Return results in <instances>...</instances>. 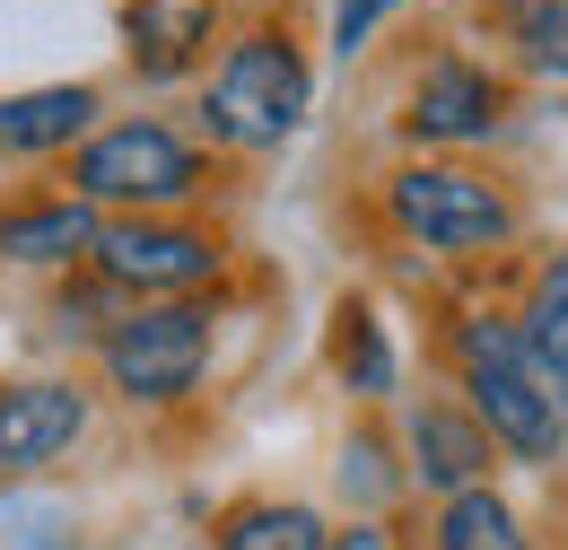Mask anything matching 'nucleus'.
Instances as JSON below:
<instances>
[{
    "label": "nucleus",
    "mask_w": 568,
    "mask_h": 550,
    "mask_svg": "<svg viewBox=\"0 0 568 550\" xmlns=\"http://www.w3.org/2000/svg\"><path fill=\"white\" fill-rule=\"evenodd\" d=\"M71 193L88 210H132V218H149V210H175V202L202 193V157L166 123H105L97 140H79Z\"/></svg>",
    "instance_id": "obj_3"
},
{
    "label": "nucleus",
    "mask_w": 568,
    "mask_h": 550,
    "mask_svg": "<svg viewBox=\"0 0 568 550\" xmlns=\"http://www.w3.org/2000/svg\"><path fill=\"white\" fill-rule=\"evenodd\" d=\"M498 27L542 79H568V0H498Z\"/></svg>",
    "instance_id": "obj_15"
},
{
    "label": "nucleus",
    "mask_w": 568,
    "mask_h": 550,
    "mask_svg": "<svg viewBox=\"0 0 568 550\" xmlns=\"http://www.w3.org/2000/svg\"><path fill=\"white\" fill-rule=\"evenodd\" d=\"M88 437V394L62 376L0 385V472H44Z\"/></svg>",
    "instance_id": "obj_7"
},
{
    "label": "nucleus",
    "mask_w": 568,
    "mask_h": 550,
    "mask_svg": "<svg viewBox=\"0 0 568 550\" xmlns=\"http://www.w3.org/2000/svg\"><path fill=\"white\" fill-rule=\"evenodd\" d=\"M105 236V218L62 193V202H27V210H0V254L9 263H88Z\"/></svg>",
    "instance_id": "obj_10"
},
{
    "label": "nucleus",
    "mask_w": 568,
    "mask_h": 550,
    "mask_svg": "<svg viewBox=\"0 0 568 550\" xmlns=\"http://www.w3.org/2000/svg\"><path fill=\"white\" fill-rule=\"evenodd\" d=\"M97 367L123 403H184L211 367V306L193 297H158V306H132L105 342H97Z\"/></svg>",
    "instance_id": "obj_4"
},
{
    "label": "nucleus",
    "mask_w": 568,
    "mask_h": 550,
    "mask_svg": "<svg viewBox=\"0 0 568 550\" xmlns=\"http://www.w3.org/2000/svg\"><path fill=\"white\" fill-rule=\"evenodd\" d=\"M534 297H542V306H568V254L551 263V272H542V288H534Z\"/></svg>",
    "instance_id": "obj_19"
},
{
    "label": "nucleus",
    "mask_w": 568,
    "mask_h": 550,
    "mask_svg": "<svg viewBox=\"0 0 568 550\" xmlns=\"http://www.w3.org/2000/svg\"><path fill=\"white\" fill-rule=\"evenodd\" d=\"M385 210H394L403 236H420L428 254H490L516 227V210L498 202L481 175H464V166H403L385 184Z\"/></svg>",
    "instance_id": "obj_5"
},
{
    "label": "nucleus",
    "mask_w": 568,
    "mask_h": 550,
    "mask_svg": "<svg viewBox=\"0 0 568 550\" xmlns=\"http://www.w3.org/2000/svg\"><path fill=\"white\" fill-rule=\"evenodd\" d=\"M324 550H394V533L385 524H351V533H333Z\"/></svg>",
    "instance_id": "obj_18"
},
{
    "label": "nucleus",
    "mask_w": 568,
    "mask_h": 550,
    "mask_svg": "<svg viewBox=\"0 0 568 550\" xmlns=\"http://www.w3.org/2000/svg\"><path fill=\"white\" fill-rule=\"evenodd\" d=\"M490 428L473 411H455V403H420L412 411V481L420 489H446V498H464V489H490Z\"/></svg>",
    "instance_id": "obj_9"
},
{
    "label": "nucleus",
    "mask_w": 568,
    "mask_h": 550,
    "mask_svg": "<svg viewBox=\"0 0 568 550\" xmlns=\"http://www.w3.org/2000/svg\"><path fill=\"white\" fill-rule=\"evenodd\" d=\"M560 419H568V403H560Z\"/></svg>",
    "instance_id": "obj_20"
},
{
    "label": "nucleus",
    "mask_w": 568,
    "mask_h": 550,
    "mask_svg": "<svg viewBox=\"0 0 568 550\" xmlns=\"http://www.w3.org/2000/svg\"><path fill=\"white\" fill-rule=\"evenodd\" d=\"M437 550H534V542H525V524H516V507H507V498L464 489V498H446V507H437Z\"/></svg>",
    "instance_id": "obj_13"
},
{
    "label": "nucleus",
    "mask_w": 568,
    "mask_h": 550,
    "mask_svg": "<svg viewBox=\"0 0 568 550\" xmlns=\"http://www.w3.org/2000/svg\"><path fill=\"white\" fill-rule=\"evenodd\" d=\"M97 123V88H18L0 96V157H53Z\"/></svg>",
    "instance_id": "obj_11"
},
{
    "label": "nucleus",
    "mask_w": 568,
    "mask_h": 550,
    "mask_svg": "<svg viewBox=\"0 0 568 550\" xmlns=\"http://www.w3.org/2000/svg\"><path fill=\"white\" fill-rule=\"evenodd\" d=\"M88 263H97L105 288H141V306H149V297H184V288L219 279V236L211 227H175V218H105Z\"/></svg>",
    "instance_id": "obj_6"
},
{
    "label": "nucleus",
    "mask_w": 568,
    "mask_h": 550,
    "mask_svg": "<svg viewBox=\"0 0 568 550\" xmlns=\"http://www.w3.org/2000/svg\"><path fill=\"white\" fill-rule=\"evenodd\" d=\"M333 358H342L351 394H394V349H385V324H376L367 306H351V315H342V342H333Z\"/></svg>",
    "instance_id": "obj_16"
},
{
    "label": "nucleus",
    "mask_w": 568,
    "mask_h": 550,
    "mask_svg": "<svg viewBox=\"0 0 568 550\" xmlns=\"http://www.w3.org/2000/svg\"><path fill=\"white\" fill-rule=\"evenodd\" d=\"M306 96H315V79L288 35H236L202 88V123L227 149H281L306 123Z\"/></svg>",
    "instance_id": "obj_2"
},
{
    "label": "nucleus",
    "mask_w": 568,
    "mask_h": 550,
    "mask_svg": "<svg viewBox=\"0 0 568 550\" xmlns=\"http://www.w3.org/2000/svg\"><path fill=\"white\" fill-rule=\"evenodd\" d=\"M498 79L481 62H464V53H446V62L420 70V88H412V105H403V132L412 140H481L498 132Z\"/></svg>",
    "instance_id": "obj_8"
},
{
    "label": "nucleus",
    "mask_w": 568,
    "mask_h": 550,
    "mask_svg": "<svg viewBox=\"0 0 568 550\" xmlns=\"http://www.w3.org/2000/svg\"><path fill=\"white\" fill-rule=\"evenodd\" d=\"M324 516L315 507H281V498H263V507H236L227 524H219V550H324Z\"/></svg>",
    "instance_id": "obj_14"
},
{
    "label": "nucleus",
    "mask_w": 568,
    "mask_h": 550,
    "mask_svg": "<svg viewBox=\"0 0 568 550\" xmlns=\"http://www.w3.org/2000/svg\"><path fill=\"white\" fill-rule=\"evenodd\" d=\"M385 9H394V0H342V9H333V53H342V62L385 27Z\"/></svg>",
    "instance_id": "obj_17"
},
{
    "label": "nucleus",
    "mask_w": 568,
    "mask_h": 550,
    "mask_svg": "<svg viewBox=\"0 0 568 550\" xmlns=\"http://www.w3.org/2000/svg\"><path fill=\"white\" fill-rule=\"evenodd\" d=\"M464 349V394H473V419L490 428V446L507 455H525V464H551L568 446V419H560V394L534 376V358L516 342V324H464L455 333Z\"/></svg>",
    "instance_id": "obj_1"
},
{
    "label": "nucleus",
    "mask_w": 568,
    "mask_h": 550,
    "mask_svg": "<svg viewBox=\"0 0 568 550\" xmlns=\"http://www.w3.org/2000/svg\"><path fill=\"white\" fill-rule=\"evenodd\" d=\"M219 0H132V62L141 79H184L211 44Z\"/></svg>",
    "instance_id": "obj_12"
}]
</instances>
